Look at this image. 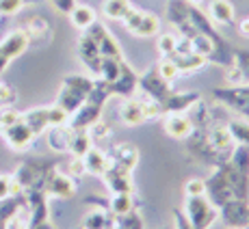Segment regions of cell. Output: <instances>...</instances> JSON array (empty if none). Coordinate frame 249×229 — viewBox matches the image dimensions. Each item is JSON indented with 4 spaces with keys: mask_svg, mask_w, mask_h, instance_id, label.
<instances>
[{
    "mask_svg": "<svg viewBox=\"0 0 249 229\" xmlns=\"http://www.w3.org/2000/svg\"><path fill=\"white\" fill-rule=\"evenodd\" d=\"M93 78L80 74H70L61 82V91L56 95V106H61L65 113H76L85 104L89 91L93 89Z\"/></svg>",
    "mask_w": 249,
    "mask_h": 229,
    "instance_id": "6da1fadb",
    "label": "cell"
},
{
    "mask_svg": "<svg viewBox=\"0 0 249 229\" xmlns=\"http://www.w3.org/2000/svg\"><path fill=\"white\" fill-rule=\"evenodd\" d=\"M54 166L56 164L50 160H24L16 169V173H13V180H16L22 190H28V188L44 190L48 173H50Z\"/></svg>",
    "mask_w": 249,
    "mask_h": 229,
    "instance_id": "7a4b0ae2",
    "label": "cell"
},
{
    "mask_svg": "<svg viewBox=\"0 0 249 229\" xmlns=\"http://www.w3.org/2000/svg\"><path fill=\"white\" fill-rule=\"evenodd\" d=\"M184 141H186V151H189L195 160L204 162V164L213 166V169L226 164V162L230 160V156H232V154L228 156V154H221V151L214 149V147L208 143V138H206L204 130H193L191 136H186Z\"/></svg>",
    "mask_w": 249,
    "mask_h": 229,
    "instance_id": "3957f363",
    "label": "cell"
},
{
    "mask_svg": "<svg viewBox=\"0 0 249 229\" xmlns=\"http://www.w3.org/2000/svg\"><path fill=\"white\" fill-rule=\"evenodd\" d=\"M184 214L193 229H208L217 221L219 210L206 199V195H202V197H186Z\"/></svg>",
    "mask_w": 249,
    "mask_h": 229,
    "instance_id": "277c9868",
    "label": "cell"
},
{
    "mask_svg": "<svg viewBox=\"0 0 249 229\" xmlns=\"http://www.w3.org/2000/svg\"><path fill=\"white\" fill-rule=\"evenodd\" d=\"M213 98L217 104L249 117V84H228L213 89Z\"/></svg>",
    "mask_w": 249,
    "mask_h": 229,
    "instance_id": "5b68a950",
    "label": "cell"
},
{
    "mask_svg": "<svg viewBox=\"0 0 249 229\" xmlns=\"http://www.w3.org/2000/svg\"><path fill=\"white\" fill-rule=\"evenodd\" d=\"M124 26H126L128 33H132L135 37H154L159 35L160 31V20L154 16V13L141 11L137 7H130L128 13L122 17Z\"/></svg>",
    "mask_w": 249,
    "mask_h": 229,
    "instance_id": "8992f818",
    "label": "cell"
},
{
    "mask_svg": "<svg viewBox=\"0 0 249 229\" xmlns=\"http://www.w3.org/2000/svg\"><path fill=\"white\" fill-rule=\"evenodd\" d=\"M139 91L145 95V98H150L152 102L162 106V102H165L171 93V82H167L159 71H156V67H150L139 76Z\"/></svg>",
    "mask_w": 249,
    "mask_h": 229,
    "instance_id": "52a82bcc",
    "label": "cell"
},
{
    "mask_svg": "<svg viewBox=\"0 0 249 229\" xmlns=\"http://www.w3.org/2000/svg\"><path fill=\"white\" fill-rule=\"evenodd\" d=\"M204 182H206V199H208L217 210L221 206H226L228 201H232V199H236L232 186H230V182L226 180V175L221 173L219 166L213 171V175H210L208 180H204Z\"/></svg>",
    "mask_w": 249,
    "mask_h": 229,
    "instance_id": "ba28073f",
    "label": "cell"
},
{
    "mask_svg": "<svg viewBox=\"0 0 249 229\" xmlns=\"http://www.w3.org/2000/svg\"><path fill=\"white\" fill-rule=\"evenodd\" d=\"M85 33L91 35V39L98 44V50H100V56H102V59H124L122 48H119L117 39L108 33V28L104 26V24H100L98 20H95Z\"/></svg>",
    "mask_w": 249,
    "mask_h": 229,
    "instance_id": "9c48e42d",
    "label": "cell"
},
{
    "mask_svg": "<svg viewBox=\"0 0 249 229\" xmlns=\"http://www.w3.org/2000/svg\"><path fill=\"white\" fill-rule=\"evenodd\" d=\"M44 193L48 197H59V199H71L76 195V182L74 178H70L68 173L54 166V169L48 173V180L44 184Z\"/></svg>",
    "mask_w": 249,
    "mask_h": 229,
    "instance_id": "30bf717a",
    "label": "cell"
},
{
    "mask_svg": "<svg viewBox=\"0 0 249 229\" xmlns=\"http://www.w3.org/2000/svg\"><path fill=\"white\" fill-rule=\"evenodd\" d=\"M221 221L232 229H245L249 227V201L245 199H232L226 206L219 208Z\"/></svg>",
    "mask_w": 249,
    "mask_h": 229,
    "instance_id": "8fae6325",
    "label": "cell"
},
{
    "mask_svg": "<svg viewBox=\"0 0 249 229\" xmlns=\"http://www.w3.org/2000/svg\"><path fill=\"white\" fill-rule=\"evenodd\" d=\"M111 95H119V98H132L139 91V74L126 61H122V67H119V76L108 84Z\"/></svg>",
    "mask_w": 249,
    "mask_h": 229,
    "instance_id": "7c38bea8",
    "label": "cell"
},
{
    "mask_svg": "<svg viewBox=\"0 0 249 229\" xmlns=\"http://www.w3.org/2000/svg\"><path fill=\"white\" fill-rule=\"evenodd\" d=\"M0 134H2V138L7 141V145L16 151L28 149L31 143L37 138L35 134H33V130L22 121V119L18 123H13V126H9V128H0Z\"/></svg>",
    "mask_w": 249,
    "mask_h": 229,
    "instance_id": "4fadbf2b",
    "label": "cell"
},
{
    "mask_svg": "<svg viewBox=\"0 0 249 229\" xmlns=\"http://www.w3.org/2000/svg\"><path fill=\"white\" fill-rule=\"evenodd\" d=\"M102 108H104L102 104L85 99L83 106H80L76 113L70 114L68 126L71 128V130H89L95 121H100V117H102Z\"/></svg>",
    "mask_w": 249,
    "mask_h": 229,
    "instance_id": "5bb4252c",
    "label": "cell"
},
{
    "mask_svg": "<svg viewBox=\"0 0 249 229\" xmlns=\"http://www.w3.org/2000/svg\"><path fill=\"white\" fill-rule=\"evenodd\" d=\"M76 50H78V59L85 63V67H87L93 76H98L100 63H102V56H100L98 44H95V41L91 39V35H87L85 31H83V35H80Z\"/></svg>",
    "mask_w": 249,
    "mask_h": 229,
    "instance_id": "9a60e30c",
    "label": "cell"
},
{
    "mask_svg": "<svg viewBox=\"0 0 249 229\" xmlns=\"http://www.w3.org/2000/svg\"><path fill=\"white\" fill-rule=\"evenodd\" d=\"M102 180L113 195L115 193H135V184H132V180H130V171H126V169L108 164V169L102 173Z\"/></svg>",
    "mask_w": 249,
    "mask_h": 229,
    "instance_id": "2e32d148",
    "label": "cell"
},
{
    "mask_svg": "<svg viewBox=\"0 0 249 229\" xmlns=\"http://www.w3.org/2000/svg\"><path fill=\"white\" fill-rule=\"evenodd\" d=\"M162 128H165L167 134L171 138H176V141H184V138L191 136V132L195 130L186 113H169L165 117V121H162Z\"/></svg>",
    "mask_w": 249,
    "mask_h": 229,
    "instance_id": "e0dca14e",
    "label": "cell"
},
{
    "mask_svg": "<svg viewBox=\"0 0 249 229\" xmlns=\"http://www.w3.org/2000/svg\"><path fill=\"white\" fill-rule=\"evenodd\" d=\"M139 162V149L130 143H122V145H115L108 154V164H115L119 169H126L132 173V169Z\"/></svg>",
    "mask_w": 249,
    "mask_h": 229,
    "instance_id": "ac0fdd59",
    "label": "cell"
},
{
    "mask_svg": "<svg viewBox=\"0 0 249 229\" xmlns=\"http://www.w3.org/2000/svg\"><path fill=\"white\" fill-rule=\"evenodd\" d=\"M204 132H206V138H208V143L217 151H221V154H228V156L232 154V149H234V145H236V143L232 141V136H230V132H228L226 126H221L219 121H214V123H210L208 128H204Z\"/></svg>",
    "mask_w": 249,
    "mask_h": 229,
    "instance_id": "d6986e66",
    "label": "cell"
},
{
    "mask_svg": "<svg viewBox=\"0 0 249 229\" xmlns=\"http://www.w3.org/2000/svg\"><path fill=\"white\" fill-rule=\"evenodd\" d=\"M199 99L197 91H171L169 98L162 102V114L169 113H186Z\"/></svg>",
    "mask_w": 249,
    "mask_h": 229,
    "instance_id": "ffe728a7",
    "label": "cell"
},
{
    "mask_svg": "<svg viewBox=\"0 0 249 229\" xmlns=\"http://www.w3.org/2000/svg\"><path fill=\"white\" fill-rule=\"evenodd\" d=\"M186 114H189V119H191V123H193L195 130H204V128H208L210 123L219 121L217 113L210 111L208 104H206L202 98H199L197 102H195L193 106H191L189 111H186Z\"/></svg>",
    "mask_w": 249,
    "mask_h": 229,
    "instance_id": "44dd1931",
    "label": "cell"
},
{
    "mask_svg": "<svg viewBox=\"0 0 249 229\" xmlns=\"http://www.w3.org/2000/svg\"><path fill=\"white\" fill-rule=\"evenodd\" d=\"M208 17L214 26H232L234 24V4L230 0H210Z\"/></svg>",
    "mask_w": 249,
    "mask_h": 229,
    "instance_id": "7402d4cb",
    "label": "cell"
},
{
    "mask_svg": "<svg viewBox=\"0 0 249 229\" xmlns=\"http://www.w3.org/2000/svg\"><path fill=\"white\" fill-rule=\"evenodd\" d=\"M71 134H74V130H71L68 123H65V126H52V128H48V145H50V149L59 151V154H63V151H70Z\"/></svg>",
    "mask_w": 249,
    "mask_h": 229,
    "instance_id": "603a6c76",
    "label": "cell"
},
{
    "mask_svg": "<svg viewBox=\"0 0 249 229\" xmlns=\"http://www.w3.org/2000/svg\"><path fill=\"white\" fill-rule=\"evenodd\" d=\"M83 162H85V169H87L89 175H95V178H102V173L108 169V156L104 154L102 149L98 147H91L87 154L83 156Z\"/></svg>",
    "mask_w": 249,
    "mask_h": 229,
    "instance_id": "cb8c5ba5",
    "label": "cell"
},
{
    "mask_svg": "<svg viewBox=\"0 0 249 229\" xmlns=\"http://www.w3.org/2000/svg\"><path fill=\"white\" fill-rule=\"evenodd\" d=\"M22 121L31 128L35 136L44 134L48 128H50V121H48V108H31V111L22 113Z\"/></svg>",
    "mask_w": 249,
    "mask_h": 229,
    "instance_id": "d4e9b609",
    "label": "cell"
},
{
    "mask_svg": "<svg viewBox=\"0 0 249 229\" xmlns=\"http://www.w3.org/2000/svg\"><path fill=\"white\" fill-rule=\"evenodd\" d=\"M119 117H122V121L126 123V126H141V123H145L141 102L135 98H128L126 102H124L122 111H119Z\"/></svg>",
    "mask_w": 249,
    "mask_h": 229,
    "instance_id": "484cf974",
    "label": "cell"
},
{
    "mask_svg": "<svg viewBox=\"0 0 249 229\" xmlns=\"http://www.w3.org/2000/svg\"><path fill=\"white\" fill-rule=\"evenodd\" d=\"M169 59L176 63V67L180 69V74L182 71H184V74H189V71H197L199 67H204V65L208 63L206 56L197 54V52H191V54H171Z\"/></svg>",
    "mask_w": 249,
    "mask_h": 229,
    "instance_id": "4316f807",
    "label": "cell"
},
{
    "mask_svg": "<svg viewBox=\"0 0 249 229\" xmlns=\"http://www.w3.org/2000/svg\"><path fill=\"white\" fill-rule=\"evenodd\" d=\"M107 210H108V214H115V216L128 214L130 210H135V197H132V193H115L108 199Z\"/></svg>",
    "mask_w": 249,
    "mask_h": 229,
    "instance_id": "83f0119b",
    "label": "cell"
},
{
    "mask_svg": "<svg viewBox=\"0 0 249 229\" xmlns=\"http://www.w3.org/2000/svg\"><path fill=\"white\" fill-rule=\"evenodd\" d=\"M68 16H70L71 24H74L76 28H80V31H87L91 24L95 22V11L91 7H87V4H78V2H76V7L71 9Z\"/></svg>",
    "mask_w": 249,
    "mask_h": 229,
    "instance_id": "f1b7e54d",
    "label": "cell"
},
{
    "mask_svg": "<svg viewBox=\"0 0 249 229\" xmlns=\"http://www.w3.org/2000/svg\"><path fill=\"white\" fill-rule=\"evenodd\" d=\"M189 0H169L167 2V22L178 26V24L189 20Z\"/></svg>",
    "mask_w": 249,
    "mask_h": 229,
    "instance_id": "f546056e",
    "label": "cell"
},
{
    "mask_svg": "<svg viewBox=\"0 0 249 229\" xmlns=\"http://www.w3.org/2000/svg\"><path fill=\"white\" fill-rule=\"evenodd\" d=\"M230 136H232V141L236 143V145H245L249 147V123L245 119H230L226 123Z\"/></svg>",
    "mask_w": 249,
    "mask_h": 229,
    "instance_id": "4dcf8cb0",
    "label": "cell"
},
{
    "mask_svg": "<svg viewBox=\"0 0 249 229\" xmlns=\"http://www.w3.org/2000/svg\"><path fill=\"white\" fill-rule=\"evenodd\" d=\"M91 136L87 130H74V134H71V141H70V151L76 156V158H83L85 154L91 149Z\"/></svg>",
    "mask_w": 249,
    "mask_h": 229,
    "instance_id": "1f68e13d",
    "label": "cell"
},
{
    "mask_svg": "<svg viewBox=\"0 0 249 229\" xmlns=\"http://www.w3.org/2000/svg\"><path fill=\"white\" fill-rule=\"evenodd\" d=\"M24 31H26L31 41H41L46 35H50V26H48V22L39 16L31 17V20L26 22V26H24Z\"/></svg>",
    "mask_w": 249,
    "mask_h": 229,
    "instance_id": "d6a6232c",
    "label": "cell"
},
{
    "mask_svg": "<svg viewBox=\"0 0 249 229\" xmlns=\"http://www.w3.org/2000/svg\"><path fill=\"white\" fill-rule=\"evenodd\" d=\"M130 7H132L130 0H104L102 11H104V16H107L108 20H119L122 22V17L126 16Z\"/></svg>",
    "mask_w": 249,
    "mask_h": 229,
    "instance_id": "836d02e7",
    "label": "cell"
},
{
    "mask_svg": "<svg viewBox=\"0 0 249 229\" xmlns=\"http://www.w3.org/2000/svg\"><path fill=\"white\" fill-rule=\"evenodd\" d=\"M4 229H31V214H28L26 203L20 206L4 221Z\"/></svg>",
    "mask_w": 249,
    "mask_h": 229,
    "instance_id": "e575fe53",
    "label": "cell"
},
{
    "mask_svg": "<svg viewBox=\"0 0 249 229\" xmlns=\"http://www.w3.org/2000/svg\"><path fill=\"white\" fill-rule=\"evenodd\" d=\"M122 61H124V59H102V63H100V71H98V78L111 84L113 80L119 76Z\"/></svg>",
    "mask_w": 249,
    "mask_h": 229,
    "instance_id": "d590c367",
    "label": "cell"
},
{
    "mask_svg": "<svg viewBox=\"0 0 249 229\" xmlns=\"http://www.w3.org/2000/svg\"><path fill=\"white\" fill-rule=\"evenodd\" d=\"M156 71H159V74L167 80V82H174V80L180 76V69L176 67V63L169 59V56H162L160 63L156 65Z\"/></svg>",
    "mask_w": 249,
    "mask_h": 229,
    "instance_id": "8d00e7d4",
    "label": "cell"
},
{
    "mask_svg": "<svg viewBox=\"0 0 249 229\" xmlns=\"http://www.w3.org/2000/svg\"><path fill=\"white\" fill-rule=\"evenodd\" d=\"M176 44H178V37H176L174 33H160L159 41H156V46H159V52H160L162 56H171V54H174Z\"/></svg>",
    "mask_w": 249,
    "mask_h": 229,
    "instance_id": "74e56055",
    "label": "cell"
},
{
    "mask_svg": "<svg viewBox=\"0 0 249 229\" xmlns=\"http://www.w3.org/2000/svg\"><path fill=\"white\" fill-rule=\"evenodd\" d=\"M191 44H193V50L197 52V54H202L206 56V61L210 59V54H213V50H214V46H213V41L208 39V37H204V35H195L193 39H191Z\"/></svg>",
    "mask_w": 249,
    "mask_h": 229,
    "instance_id": "f35d334b",
    "label": "cell"
},
{
    "mask_svg": "<svg viewBox=\"0 0 249 229\" xmlns=\"http://www.w3.org/2000/svg\"><path fill=\"white\" fill-rule=\"evenodd\" d=\"M18 102V93L11 84H7L4 80H0V108H9L16 106Z\"/></svg>",
    "mask_w": 249,
    "mask_h": 229,
    "instance_id": "ab89813d",
    "label": "cell"
},
{
    "mask_svg": "<svg viewBox=\"0 0 249 229\" xmlns=\"http://www.w3.org/2000/svg\"><path fill=\"white\" fill-rule=\"evenodd\" d=\"M117 218H119V223H122L124 229H143V218L139 216L137 210H130L128 214H122V216H117Z\"/></svg>",
    "mask_w": 249,
    "mask_h": 229,
    "instance_id": "60d3db41",
    "label": "cell"
},
{
    "mask_svg": "<svg viewBox=\"0 0 249 229\" xmlns=\"http://www.w3.org/2000/svg\"><path fill=\"white\" fill-rule=\"evenodd\" d=\"M48 121H50V128L52 126H65L70 121V113H65L61 106H50L48 108Z\"/></svg>",
    "mask_w": 249,
    "mask_h": 229,
    "instance_id": "b9f144b4",
    "label": "cell"
},
{
    "mask_svg": "<svg viewBox=\"0 0 249 229\" xmlns=\"http://www.w3.org/2000/svg\"><path fill=\"white\" fill-rule=\"evenodd\" d=\"M184 193L186 197H202V195H206V182L199 178H191L184 184Z\"/></svg>",
    "mask_w": 249,
    "mask_h": 229,
    "instance_id": "7bdbcfd3",
    "label": "cell"
},
{
    "mask_svg": "<svg viewBox=\"0 0 249 229\" xmlns=\"http://www.w3.org/2000/svg\"><path fill=\"white\" fill-rule=\"evenodd\" d=\"M22 119V113H18L13 106L9 108H0V128H9L13 123H18Z\"/></svg>",
    "mask_w": 249,
    "mask_h": 229,
    "instance_id": "ee69618b",
    "label": "cell"
},
{
    "mask_svg": "<svg viewBox=\"0 0 249 229\" xmlns=\"http://www.w3.org/2000/svg\"><path fill=\"white\" fill-rule=\"evenodd\" d=\"M24 7V0H0V16H16Z\"/></svg>",
    "mask_w": 249,
    "mask_h": 229,
    "instance_id": "f6af8a7d",
    "label": "cell"
},
{
    "mask_svg": "<svg viewBox=\"0 0 249 229\" xmlns=\"http://www.w3.org/2000/svg\"><path fill=\"white\" fill-rule=\"evenodd\" d=\"M234 63L245 76V84H249V50H234Z\"/></svg>",
    "mask_w": 249,
    "mask_h": 229,
    "instance_id": "bcb514c9",
    "label": "cell"
},
{
    "mask_svg": "<svg viewBox=\"0 0 249 229\" xmlns=\"http://www.w3.org/2000/svg\"><path fill=\"white\" fill-rule=\"evenodd\" d=\"M226 80H228V84H245V76H243L241 67L234 61L226 67Z\"/></svg>",
    "mask_w": 249,
    "mask_h": 229,
    "instance_id": "7dc6e473",
    "label": "cell"
},
{
    "mask_svg": "<svg viewBox=\"0 0 249 229\" xmlns=\"http://www.w3.org/2000/svg\"><path fill=\"white\" fill-rule=\"evenodd\" d=\"M87 132H89L91 141H102V138H107L108 134H111V128H108L104 121H95Z\"/></svg>",
    "mask_w": 249,
    "mask_h": 229,
    "instance_id": "c3c4849f",
    "label": "cell"
},
{
    "mask_svg": "<svg viewBox=\"0 0 249 229\" xmlns=\"http://www.w3.org/2000/svg\"><path fill=\"white\" fill-rule=\"evenodd\" d=\"M87 173V169H85V162H83V158H76L74 156V160L70 162V166H68V175L70 178H80V175H85Z\"/></svg>",
    "mask_w": 249,
    "mask_h": 229,
    "instance_id": "681fc988",
    "label": "cell"
},
{
    "mask_svg": "<svg viewBox=\"0 0 249 229\" xmlns=\"http://www.w3.org/2000/svg\"><path fill=\"white\" fill-rule=\"evenodd\" d=\"M11 197V175H0V201Z\"/></svg>",
    "mask_w": 249,
    "mask_h": 229,
    "instance_id": "f907efd6",
    "label": "cell"
},
{
    "mask_svg": "<svg viewBox=\"0 0 249 229\" xmlns=\"http://www.w3.org/2000/svg\"><path fill=\"white\" fill-rule=\"evenodd\" d=\"M176 28H178V31H180V35L184 37V39H193V37L197 35V31H195V26H193V24H191L189 20H186V22H182V24H178V26H176Z\"/></svg>",
    "mask_w": 249,
    "mask_h": 229,
    "instance_id": "816d5d0a",
    "label": "cell"
},
{
    "mask_svg": "<svg viewBox=\"0 0 249 229\" xmlns=\"http://www.w3.org/2000/svg\"><path fill=\"white\" fill-rule=\"evenodd\" d=\"M50 2H52V7L61 13H70L71 9L76 7V0H50Z\"/></svg>",
    "mask_w": 249,
    "mask_h": 229,
    "instance_id": "f5cc1de1",
    "label": "cell"
},
{
    "mask_svg": "<svg viewBox=\"0 0 249 229\" xmlns=\"http://www.w3.org/2000/svg\"><path fill=\"white\" fill-rule=\"evenodd\" d=\"M174 218H176V229H193L182 210H174Z\"/></svg>",
    "mask_w": 249,
    "mask_h": 229,
    "instance_id": "db71d44e",
    "label": "cell"
},
{
    "mask_svg": "<svg viewBox=\"0 0 249 229\" xmlns=\"http://www.w3.org/2000/svg\"><path fill=\"white\" fill-rule=\"evenodd\" d=\"M104 229H124V227H122V223H119L117 216H108V221H107V225H104Z\"/></svg>",
    "mask_w": 249,
    "mask_h": 229,
    "instance_id": "11a10c76",
    "label": "cell"
},
{
    "mask_svg": "<svg viewBox=\"0 0 249 229\" xmlns=\"http://www.w3.org/2000/svg\"><path fill=\"white\" fill-rule=\"evenodd\" d=\"M238 31H241V35L249 37V17H247V20H243L241 24H238Z\"/></svg>",
    "mask_w": 249,
    "mask_h": 229,
    "instance_id": "9f6ffc18",
    "label": "cell"
},
{
    "mask_svg": "<svg viewBox=\"0 0 249 229\" xmlns=\"http://www.w3.org/2000/svg\"><path fill=\"white\" fill-rule=\"evenodd\" d=\"M35 2H41V0H24V4H35Z\"/></svg>",
    "mask_w": 249,
    "mask_h": 229,
    "instance_id": "6f0895ef",
    "label": "cell"
},
{
    "mask_svg": "<svg viewBox=\"0 0 249 229\" xmlns=\"http://www.w3.org/2000/svg\"><path fill=\"white\" fill-rule=\"evenodd\" d=\"M189 2L191 4H197V2H202V0H189Z\"/></svg>",
    "mask_w": 249,
    "mask_h": 229,
    "instance_id": "680465c9",
    "label": "cell"
},
{
    "mask_svg": "<svg viewBox=\"0 0 249 229\" xmlns=\"http://www.w3.org/2000/svg\"><path fill=\"white\" fill-rule=\"evenodd\" d=\"M245 229H249V227H245Z\"/></svg>",
    "mask_w": 249,
    "mask_h": 229,
    "instance_id": "91938a15",
    "label": "cell"
}]
</instances>
